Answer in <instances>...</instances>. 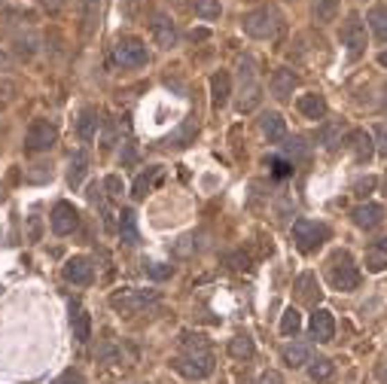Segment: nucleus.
Segmentation results:
<instances>
[{
  "mask_svg": "<svg viewBox=\"0 0 387 384\" xmlns=\"http://www.w3.org/2000/svg\"><path fill=\"white\" fill-rule=\"evenodd\" d=\"M378 61H381V67H387V49L381 52V55H378Z\"/></svg>",
  "mask_w": 387,
  "mask_h": 384,
  "instance_id": "obj_47",
  "label": "nucleus"
},
{
  "mask_svg": "<svg viewBox=\"0 0 387 384\" xmlns=\"http://www.w3.org/2000/svg\"><path fill=\"white\" fill-rule=\"evenodd\" d=\"M296 296L302 299V302H317V299H320V287H317L314 272H302L296 278Z\"/></svg>",
  "mask_w": 387,
  "mask_h": 384,
  "instance_id": "obj_23",
  "label": "nucleus"
},
{
  "mask_svg": "<svg viewBox=\"0 0 387 384\" xmlns=\"http://www.w3.org/2000/svg\"><path fill=\"white\" fill-rule=\"evenodd\" d=\"M299 326H302V314H299V308H290L284 311V317H281V333L284 335H296L299 333Z\"/></svg>",
  "mask_w": 387,
  "mask_h": 384,
  "instance_id": "obj_35",
  "label": "nucleus"
},
{
  "mask_svg": "<svg viewBox=\"0 0 387 384\" xmlns=\"http://www.w3.org/2000/svg\"><path fill=\"white\" fill-rule=\"evenodd\" d=\"M92 274H95V268H92V263L86 256H71L64 263V278L71 283H80V287H86V283L92 281Z\"/></svg>",
  "mask_w": 387,
  "mask_h": 384,
  "instance_id": "obj_16",
  "label": "nucleus"
},
{
  "mask_svg": "<svg viewBox=\"0 0 387 384\" xmlns=\"http://www.w3.org/2000/svg\"><path fill=\"white\" fill-rule=\"evenodd\" d=\"M259 132L268 137V143H281L287 141V122H284L281 113H262L259 116Z\"/></svg>",
  "mask_w": 387,
  "mask_h": 384,
  "instance_id": "obj_15",
  "label": "nucleus"
},
{
  "mask_svg": "<svg viewBox=\"0 0 387 384\" xmlns=\"http://www.w3.org/2000/svg\"><path fill=\"white\" fill-rule=\"evenodd\" d=\"M329 238V229L317 220H296L293 222V244L299 253H314L317 247H323V241Z\"/></svg>",
  "mask_w": 387,
  "mask_h": 384,
  "instance_id": "obj_3",
  "label": "nucleus"
},
{
  "mask_svg": "<svg viewBox=\"0 0 387 384\" xmlns=\"http://www.w3.org/2000/svg\"><path fill=\"white\" fill-rule=\"evenodd\" d=\"M366 268H369V272H384V268H387V235H381L378 241L369 244V250H366Z\"/></svg>",
  "mask_w": 387,
  "mask_h": 384,
  "instance_id": "obj_21",
  "label": "nucleus"
},
{
  "mask_svg": "<svg viewBox=\"0 0 387 384\" xmlns=\"http://www.w3.org/2000/svg\"><path fill=\"white\" fill-rule=\"evenodd\" d=\"M369 28H372V34H375V40H381L387 43V6H372L369 10Z\"/></svg>",
  "mask_w": 387,
  "mask_h": 384,
  "instance_id": "obj_27",
  "label": "nucleus"
},
{
  "mask_svg": "<svg viewBox=\"0 0 387 384\" xmlns=\"http://www.w3.org/2000/svg\"><path fill=\"white\" fill-rule=\"evenodd\" d=\"M49 226H52V232L55 235H71L74 229L80 226V213H76L74 204L58 202L55 207H52V213H49Z\"/></svg>",
  "mask_w": 387,
  "mask_h": 384,
  "instance_id": "obj_11",
  "label": "nucleus"
},
{
  "mask_svg": "<svg viewBox=\"0 0 387 384\" xmlns=\"http://www.w3.org/2000/svg\"><path fill=\"white\" fill-rule=\"evenodd\" d=\"M241 28L253 40H272L277 28H281V12L275 6H257V10H250L241 19Z\"/></svg>",
  "mask_w": 387,
  "mask_h": 384,
  "instance_id": "obj_2",
  "label": "nucleus"
},
{
  "mask_svg": "<svg viewBox=\"0 0 387 384\" xmlns=\"http://www.w3.org/2000/svg\"><path fill=\"white\" fill-rule=\"evenodd\" d=\"M351 220H354V226H360V229H378L384 222V207L381 204H360V207H354L351 211Z\"/></svg>",
  "mask_w": 387,
  "mask_h": 384,
  "instance_id": "obj_13",
  "label": "nucleus"
},
{
  "mask_svg": "<svg viewBox=\"0 0 387 384\" xmlns=\"http://www.w3.org/2000/svg\"><path fill=\"white\" fill-rule=\"evenodd\" d=\"M311 348H308V344H287V348H284V363L287 366H293V369H299V366H308L311 363Z\"/></svg>",
  "mask_w": 387,
  "mask_h": 384,
  "instance_id": "obj_25",
  "label": "nucleus"
},
{
  "mask_svg": "<svg viewBox=\"0 0 387 384\" xmlns=\"http://www.w3.org/2000/svg\"><path fill=\"white\" fill-rule=\"evenodd\" d=\"M347 147H351L357 162H369V159L375 156V137L369 132H363V128H357V132L347 134Z\"/></svg>",
  "mask_w": 387,
  "mask_h": 384,
  "instance_id": "obj_14",
  "label": "nucleus"
},
{
  "mask_svg": "<svg viewBox=\"0 0 387 384\" xmlns=\"http://www.w3.org/2000/svg\"><path fill=\"white\" fill-rule=\"evenodd\" d=\"M71 329H74V339L80 344H86L92 339V317H89V311L83 308L80 302L71 305Z\"/></svg>",
  "mask_w": 387,
  "mask_h": 384,
  "instance_id": "obj_17",
  "label": "nucleus"
},
{
  "mask_svg": "<svg viewBox=\"0 0 387 384\" xmlns=\"http://www.w3.org/2000/svg\"><path fill=\"white\" fill-rule=\"evenodd\" d=\"M146 61H150V52H146V46L137 40V37H122L119 43L113 46V64L116 67H144Z\"/></svg>",
  "mask_w": 387,
  "mask_h": 384,
  "instance_id": "obj_5",
  "label": "nucleus"
},
{
  "mask_svg": "<svg viewBox=\"0 0 387 384\" xmlns=\"http://www.w3.org/2000/svg\"><path fill=\"white\" fill-rule=\"evenodd\" d=\"M384 95H387V89H384ZM384 110H387V98H384Z\"/></svg>",
  "mask_w": 387,
  "mask_h": 384,
  "instance_id": "obj_48",
  "label": "nucleus"
},
{
  "mask_svg": "<svg viewBox=\"0 0 387 384\" xmlns=\"http://www.w3.org/2000/svg\"><path fill=\"white\" fill-rule=\"evenodd\" d=\"M55 384H83V378H80V375H76V372H64V375H61V378H58Z\"/></svg>",
  "mask_w": 387,
  "mask_h": 384,
  "instance_id": "obj_45",
  "label": "nucleus"
},
{
  "mask_svg": "<svg viewBox=\"0 0 387 384\" xmlns=\"http://www.w3.org/2000/svg\"><path fill=\"white\" fill-rule=\"evenodd\" d=\"M342 46L347 49V58H360L366 52V25L360 15H347L342 25Z\"/></svg>",
  "mask_w": 387,
  "mask_h": 384,
  "instance_id": "obj_6",
  "label": "nucleus"
},
{
  "mask_svg": "<svg viewBox=\"0 0 387 384\" xmlns=\"http://www.w3.org/2000/svg\"><path fill=\"white\" fill-rule=\"evenodd\" d=\"M311 10H314V21L329 25V21H336V15H338V0H314Z\"/></svg>",
  "mask_w": 387,
  "mask_h": 384,
  "instance_id": "obj_29",
  "label": "nucleus"
},
{
  "mask_svg": "<svg viewBox=\"0 0 387 384\" xmlns=\"http://www.w3.org/2000/svg\"><path fill=\"white\" fill-rule=\"evenodd\" d=\"M156 174H159V168H150V171L137 174L135 186H131V195H135V198H144L146 192H150V186H153V180H156Z\"/></svg>",
  "mask_w": 387,
  "mask_h": 384,
  "instance_id": "obj_34",
  "label": "nucleus"
},
{
  "mask_svg": "<svg viewBox=\"0 0 387 384\" xmlns=\"http://www.w3.org/2000/svg\"><path fill=\"white\" fill-rule=\"evenodd\" d=\"M327 278L332 283V290H338V293H351V290L360 287V272H357V265H354L351 253L347 250L332 253L329 265H327Z\"/></svg>",
  "mask_w": 387,
  "mask_h": 384,
  "instance_id": "obj_1",
  "label": "nucleus"
},
{
  "mask_svg": "<svg viewBox=\"0 0 387 384\" xmlns=\"http://www.w3.org/2000/svg\"><path fill=\"white\" fill-rule=\"evenodd\" d=\"M268 89H272V95L277 98V101H287V98L293 95V89H296V73L287 71V67H281V71L272 73Z\"/></svg>",
  "mask_w": 387,
  "mask_h": 384,
  "instance_id": "obj_18",
  "label": "nucleus"
},
{
  "mask_svg": "<svg viewBox=\"0 0 387 384\" xmlns=\"http://www.w3.org/2000/svg\"><path fill=\"white\" fill-rule=\"evenodd\" d=\"M259 101H262V89H259L257 76H253V64L250 61H241V101H238V110L250 113L259 107Z\"/></svg>",
  "mask_w": 387,
  "mask_h": 384,
  "instance_id": "obj_8",
  "label": "nucleus"
},
{
  "mask_svg": "<svg viewBox=\"0 0 387 384\" xmlns=\"http://www.w3.org/2000/svg\"><path fill=\"white\" fill-rule=\"evenodd\" d=\"M150 34H153V40H156L159 49H174L177 40H180L174 19H171V15H165V12H156V15H153V21H150Z\"/></svg>",
  "mask_w": 387,
  "mask_h": 384,
  "instance_id": "obj_9",
  "label": "nucleus"
},
{
  "mask_svg": "<svg viewBox=\"0 0 387 384\" xmlns=\"http://www.w3.org/2000/svg\"><path fill=\"white\" fill-rule=\"evenodd\" d=\"M272 168H275V177H287V174L293 171V165L290 162H281V159H275Z\"/></svg>",
  "mask_w": 387,
  "mask_h": 384,
  "instance_id": "obj_44",
  "label": "nucleus"
},
{
  "mask_svg": "<svg viewBox=\"0 0 387 384\" xmlns=\"http://www.w3.org/2000/svg\"><path fill=\"white\" fill-rule=\"evenodd\" d=\"M332 372H336V366H332V360H327V357H317L308 363V378L311 381H329Z\"/></svg>",
  "mask_w": 387,
  "mask_h": 384,
  "instance_id": "obj_30",
  "label": "nucleus"
},
{
  "mask_svg": "<svg viewBox=\"0 0 387 384\" xmlns=\"http://www.w3.org/2000/svg\"><path fill=\"white\" fill-rule=\"evenodd\" d=\"M229 95H232V80H229V73L226 71H216L211 76V98H214V107H223L229 101Z\"/></svg>",
  "mask_w": 387,
  "mask_h": 384,
  "instance_id": "obj_24",
  "label": "nucleus"
},
{
  "mask_svg": "<svg viewBox=\"0 0 387 384\" xmlns=\"http://www.w3.org/2000/svg\"><path fill=\"white\" fill-rule=\"evenodd\" d=\"M119 238L128 244V247H135V244H141V232H137V217L131 207L119 213Z\"/></svg>",
  "mask_w": 387,
  "mask_h": 384,
  "instance_id": "obj_20",
  "label": "nucleus"
},
{
  "mask_svg": "<svg viewBox=\"0 0 387 384\" xmlns=\"http://www.w3.org/2000/svg\"><path fill=\"white\" fill-rule=\"evenodd\" d=\"M146 272H150L156 281H165V278H171V274H174V265H165V263H150V265H146Z\"/></svg>",
  "mask_w": 387,
  "mask_h": 384,
  "instance_id": "obj_38",
  "label": "nucleus"
},
{
  "mask_svg": "<svg viewBox=\"0 0 387 384\" xmlns=\"http://www.w3.org/2000/svg\"><path fill=\"white\" fill-rule=\"evenodd\" d=\"M98 110L95 107H86V110L80 113V119H76V134H80V141H95V134H98Z\"/></svg>",
  "mask_w": 387,
  "mask_h": 384,
  "instance_id": "obj_22",
  "label": "nucleus"
},
{
  "mask_svg": "<svg viewBox=\"0 0 387 384\" xmlns=\"http://www.w3.org/2000/svg\"><path fill=\"white\" fill-rule=\"evenodd\" d=\"M192 10H196L198 19L214 21V19H220L223 6H220V0H192Z\"/></svg>",
  "mask_w": 387,
  "mask_h": 384,
  "instance_id": "obj_33",
  "label": "nucleus"
},
{
  "mask_svg": "<svg viewBox=\"0 0 387 384\" xmlns=\"http://www.w3.org/2000/svg\"><path fill=\"white\" fill-rule=\"evenodd\" d=\"M159 299L156 290H135V287H126V290H119V293H113L110 296V305H113V311H119V314H137L141 308H146V305H153Z\"/></svg>",
  "mask_w": 387,
  "mask_h": 384,
  "instance_id": "obj_4",
  "label": "nucleus"
},
{
  "mask_svg": "<svg viewBox=\"0 0 387 384\" xmlns=\"http://www.w3.org/2000/svg\"><path fill=\"white\" fill-rule=\"evenodd\" d=\"M196 132H198V122H196V116H189V119L183 122V125L177 128V132H174L171 137H168L165 143H171V147H187V141H189V137L196 134Z\"/></svg>",
  "mask_w": 387,
  "mask_h": 384,
  "instance_id": "obj_32",
  "label": "nucleus"
},
{
  "mask_svg": "<svg viewBox=\"0 0 387 384\" xmlns=\"http://www.w3.org/2000/svg\"><path fill=\"white\" fill-rule=\"evenodd\" d=\"M40 3L46 6V10H58V6L64 3V0H40Z\"/></svg>",
  "mask_w": 387,
  "mask_h": 384,
  "instance_id": "obj_46",
  "label": "nucleus"
},
{
  "mask_svg": "<svg viewBox=\"0 0 387 384\" xmlns=\"http://www.w3.org/2000/svg\"><path fill=\"white\" fill-rule=\"evenodd\" d=\"M296 107H299V113L305 119H314L317 122V119L327 116V101H323V95H314V91H311V95H302L299 101H296Z\"/></svg>",
  "mask_w": 387,
  "mask_h": 384,
  "instance_id": "obj_19",
  "label": "nucleus"
},
{
  "mask_svg": "<svg viewBox=\"0 0 387 384\" xmlns=\"http://www.w3.org/2000/svg\"><path fill=\"white\" fill-rule=\"evenodd\" d=\"M284 147H287V152H290V156H296V159H305V147H302V137H293V141H287V143H284Z\"/></svg>",
  "mask_w": 387,
  "mask_h": 384,
  "instance_id": "obj_41",
  "label": "nucleus"
},
{
  "mask_svg": "<svg viewBox=\"0 0 387 384\" xmlns=\"http://www.w3.org/2000/svg\"><path fill=\"white\" fill-rule=\"evenodd\" d=\"M229 354L235 360H250L253 354H257V344H253V339L247 333H241V335H235V339L229 342Z\"/></svg>",
  "mask_w": 387,
  "mask_h": 384,
  "instance_id": "obj_26",
  "label": "nucleus"
},
{
  "mask_svg": "<svg viewBox=\"0 0 387 384\" xmlns=\"http://www.w3.org/2000/svg\"><path fill=\"white\" fill-rule=\"evenodd\" d=\"M86 171H89V156L86 152H74L71 168H67V180H71V186H80L83 177H86Z\"/></svg>",
  "mask_w": 387,
  "mask_h": 384,
  "instance_id": "obj_28",
  "label": "nucleus"
},
{
  "mask_svg": "<svg viewBox=\"0 0 387 384\" xmlns=\"http://www.w3.org/2000/svg\"><path fill=\"white\" fill-rule=\"evenodd\" d=\"M55 141H58L55 125L46 119H37V122H31V128L25 134V150L28 152H46V150L55 147Z\"/></svg>",
  "mask_w": 387,
  "mask_h": 384,
  "instance_id": "obj_7",
  "label": "nucleus"
},
{
  "mask_svg": "<svg viewBox=\"0 0 387 384\" xmlns=\"http://www.w3.org/2000/svg\"><path fill=\"white\" fill-rule=\"evenodd\" d=\"M104 189H110V195H122V180L116 177V174H110V177L104 180Z\"/></svg>",
  "mask_w": 387,
  "mask_h": 384,
  "instance_id": "obj_42",
  "label": "nucleus"
},
{
  "mask_svg": "<svg viewBox=\"0 0 387 384\" xmlns=\"http://www.w3.org/2000/svg\"><path fill=\"white\" fill-rule=\"evenodd\" d=\"M80 3V15H83V28H86V34L92 30V21L98 19V3L101 0H76Z\"/></svg>",
  "mask_w": 387,
  "mask_h": 384,
  "instance_id": "obj_36",
  "label": "nucleus"
},
{
  "mask_svg": "<svg viewBox=\"0 0 387 384\" xmlns=\"http://www.w3.org/2000/svg\"><path fill=\"white\" fill-rule=\"evenodd\" d=\"M308 329H311V339H317V342H332V339H336V317H332V311L317 308L311 314V324H308Z\"/></svg>",
  "mask_w": 387,
  "mask_h": 384,
  "instance_id": "obj_12",
  "label": "nucleus"
},
{
  "mask_svg": "<svg viewBox=\"0 0 387 384\" xmlns=\"http://www.w3.org/2000/svg\"><path fill=\"white\" fill-rule=\"evenodd\" d=\"M375 183H378L375 177H366V180H357V183H354V192H357V195H360V198H366V195H369V192H372V189H375Z\"/></svg>",
  "mask_w": 387,
  "mask_h": 384,
  "instance_id": "obj_40",
  "label": "nucleus"
},
{
  "mask_svg": "<svg viewBox=\"0 0 387 384\" xmlns=\"http://www.w3.org/2000/svg\"><path fill=\"white\" fill-rule=\"evenodd\" d=\"M257 384H284V378H281V372L268 369V372H262V375H259V381H257Z\"/></svg>",
  "mask_w": 387,
  "mask_h": 384,
  "instance_id": "obj_43",
  "label": "nucleus"
},
{
  "mask_svg": "<svg viewBox=\"0 0 387 384\" xmlns=\"http://www.w3.org/2000/svg\"><path fill=\"white\" fill-rule=\"evenodd\" d=\"M183 351H187V357H201V354H211V344L201 333H187L183 335Z\"/></svg>",
  "mask_w": 387,
  "mask_h": 384,
  "instance_id": "obj_31",
  "label": "nucleus"
},
{
  "mask_svg": "<svg viewBox=\"0 0 387 384\" xmlns=\"http://www.w3.org/2000/svg\"><path fill=\"white\" fill-rule=\"evenodd\" d=\"M171 366L183 378H207L214 372V354H201V357H177L171 360Z\"/></svg>",
  "mask_w": 387,
  "mask_h": 384,
  "instance_id": "obj_10",
  "label": "nucleus"
},
{
  "mask_svg": "<svg viewBox=\"0 0 387 384\" xmlns=\"http://www.w3.org/2000/svg\"><path fill=\"white\" fill-rule=\"evenodd\" d=\"M338 134H342V125H327V128L320 132V143H323L327 150H336L338 143H342V141H338Z\"/></svg>",
  "mask_w": 387,
  "mask_h": 384,
  "instance_id": "obj_37",
  "label": "nucleus"
},
{
  "mask_svg": "<svg viewBox=\"0 0 387 384\" xmlns=\"http://www.w3.org/2000/svg\"><path fill=\"white\" fill-rule=\"evenodd\" d=\"M372 137H375V152H378V156H387V125H384V122L375 128Z\"/></svg>",
  "mask_w": 387,
  "mask_h": 384,
  "instance_id": "obj_39",
  "label": "nucleus"
}]
</instances>
